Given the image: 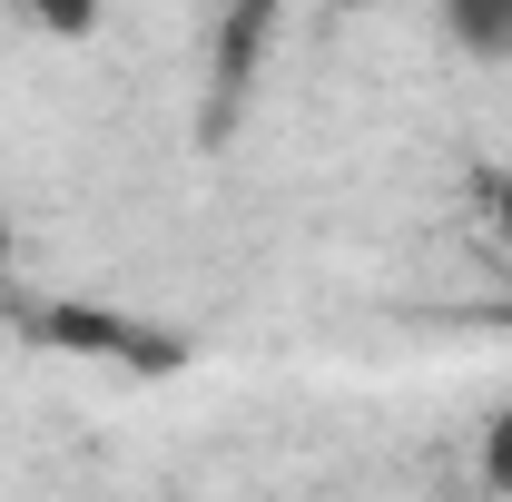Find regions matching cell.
<instances>
[{
	"instance_id": "cell-1",
	"label": "cell",
	"mask_w": 512,
	"mask_h": 502,
	"mask_svg": "<svg viewBox=\"0 0 512 502\" xmlns=\"http://www.w3.org/2000/svg\"><path fill=\"white\" fill-rule=\"evenodd\" d=\"M453 40L483 50V60H503L512 50V0H463V10H453Z\"/></svg>"
},
{
	"instance_id": "cell-3",
	"label": "cell",
	"mask_w": 512,
	"mask_h": 502,
	"mask_svg": "<svg viewBox=\"0 0 512 502\" xmlns=\"http://www.w3.org/2000/svg\"><path fill=\"white\" fill-rule=\"evenodd\" d=\"M483 217H493V237L512 247V168H493V178H483Z\"/></svg>"
},
{
	"instance_id": "cell-2",
	"label": "cell",
	"mask_w": 512,
	"mask_h": 502,
	"mask_svg": "<svg viewBox=\"0 0 512 502\" xmlns=\"http://www.w3.org/2000/svg\"><path fill=\"white\" fill-rule=\"evenodd\" d=\"M483 483H493V493H512V404L483 424Z\"/></svg>"
}]
</instances>
